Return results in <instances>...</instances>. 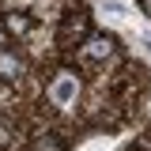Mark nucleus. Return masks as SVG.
<instances>
[{
    "instance_id": "f257e3e1",
    "label": "nucleus",
    "mask_w": 151,
    "mask_h": 151,
    "mask_svg": "<svg viewBox=\"0 0 151 151\" xmlns=\"http://www.w3.org/2000/svg\"><path fill=\"white\" fill-rule=\"evenodd\" d=\"M0 76H4V79L23 76V64H19V57L12 53V49H0Z\"/></svg>"
},
{
    "instance_id": "f03ea898",
    "label": "nucleus",
    "mask_w": 151,
    "mask_h": 151,
    "mask_svg": "<svg viewBox=\"0 0 151 151\" xmlns=\"http://www.w3.org/2000/svg\"><path fill=\"white\" fill-rule=\"evenodd\" d=\"M72 94H76V79H72V76H64V79H60V83L53 87V102L68 106V102H72Z\"/></svg>"
},
{
    "instance_id": "7ed1b4c3",
    "label": "nucleus",
    "mask_w": 151,
    "mask_h": 151,
    "mask_svg": "<svg viewBox=\"0 0 151 151\" xmlns=\"http://www.w3.org/2000/svg\"><path fill=\"white\" fill-rule=\"evenodd\" d=\"M110 49H113V38H106V34H98V38L87 42V53H91V57H106Z\"/></svg>"
},
{
    "instance_id": "20e7f679",
    "label": "nucleus",
    "mask_w": 151,
    "mask_h": 151,
    "mask_svg": "<svg viewBox=\"0 0 151 151\" xmlns=\"http://www.w3.org/2000/svg\"><path fill=\"white\" fill-rule=\"evenodd\" d=\"M102 12H110V19H125L129 15V0H106Z\"/></svg>"
},
{
    "instance_id": "39448f33",
    "label": "nucleus",
    "mask_w": 151,
    "mask_h": 151,
    "mask_svg": "<svg viewBox=\"0 0 151 151\" xmlns=\"http://www.w3.org/2000/svg\"><path fill=\"white\" fill-rule=\"evenodd\" d=\"M27 27H30V23H27L23 15H12V19H8V30H12V34H27Z\"/></svg>"
},
{
    "instance_id": "423d86ee",
    "label": "nucleus",
    "mask_w": 151,
    "mask_h": 151,
    "mask_svg": "<svg viewBox=\"0 0 151 151\" xmlns=\"http://www.w3.org/2000/svg\"><path fill=\"white\" fill-rule=\"evenodd\" d=\"M38 151H64V147L53 144V140H38Z\"/></svg>"
}]
</instances>
